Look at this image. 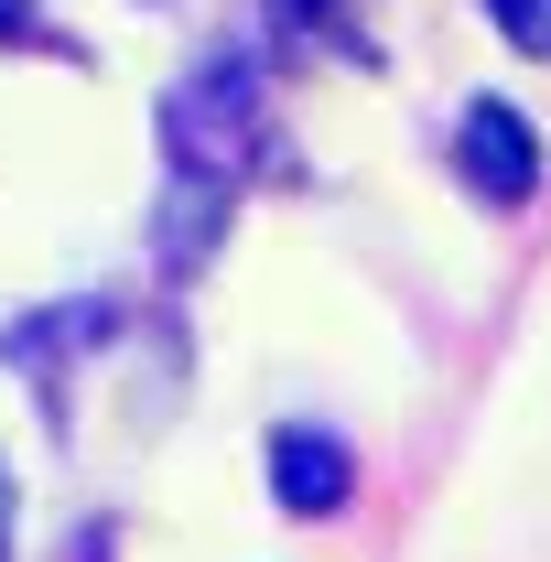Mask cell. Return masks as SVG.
Returning <instances> with one entry per match:
<instances>
[{"label": "cell", "instance_id": "6da1fadb", "mask_svg": "<svg viewBox=\"0 0 551 562\" xmlns=\"http://www.w3.org/2000/svg\"><path fill=\"white\" fill-rule=\"evenodd\" d=\"M454 162H465V184H476L486 206H519V195L541 184V131H530L508 98H476L465 131H454Z\"/></svg>", "mask_w": 551, "mask_h": 562}, {"label": "cell", "instance_id": "7a4b0ae2", "mask_svg": "<svg viewBox=\"0 0 551 562\" xmlns=\"http://www.w3.org/2000/svg\"><path fill=\"white\" fill-rule=\"evenodd\" d=\"M271 497L292 519H336L346 497H357V454H346L325 422H281L271 432Z\"/></svg>", "mask_w": 551, "mask_h": 562}, {"label": "cell", "instance_id": "3957f363", "mask_svg": "<svg viewBox=\"0 0 551 562\" xmlns=\"http://www.w3.org/2000/svg\"><path fill=\"white\" fill-rule=\"evenodd\" d=\"M486 22H497L519 55H551V0H486Z\"/></svg>", "mask_w": 551, "mask_h": 562}, {"label": "cell", "instance_id": "277c9868", "mask_svg": "<svg viewBox=\"0 0 551 562\" xmlns=\"http://www.w3.org/2000/svg\"><path fill=\"white\" fill-rule=\"evenodd\" d=\"M33 33V0H0V44H22Z\"/></svg>", "mask_w": 551, "mask_h": 562}]
</instances>
